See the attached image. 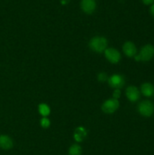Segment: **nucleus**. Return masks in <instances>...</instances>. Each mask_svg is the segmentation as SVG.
Listing matches in <instances>:
<instances>
[{"mask_svg": "<svg viewBox=\"0 0 154 155\" xmlns=\"http://www.w3.org/2000/svg\"><path fill=\"white\" fill-rule=\"evenodd\" d=\"M88 45L92 51L101 53L107 49V40L102 36H95L91 39Z\"/></svg>", "mask_w": 154, "mask_h": 155, "instance_id": "f257e3e1", "label": "nucleus"}, {"mask_svg": "<svg viewBox=\"0 0 154 155\" xmlns=\"http://www.w3.org/2000/svg\"><path fill=\"white\" fill-rule=\"evenodd\" d=\"M154 57V46L148 44L141 48L138 54L134 56L137 61H149Z\"/></svg>", "mask_w": 154, "mask_h": 155, "instance_id": "f03ea898", "label": "nucleus"}, {"mask_svg": "<svg viewBox=\"0 0 154 155\" xmlns=\"http://www.w3.org/2000/svg\"><path fill=\"white\" fill-rule=\"evenodd\" d=\"M137 110L140 115L149 117L154 113V104L149 101H143L138 104Z\"/></svg>", "mask_w": 154, "mask_h": 155, "instance_id": "7ed1b4c3", "label": "nucleus"}, {"mask_svg": "<svg viewBox=\"0 0 154 155\" xmlns=\"http://www.w3.org/2000/svg\"><path fill=\"white\" fill-rule=\"evenodd\" d=\"M119 106V102L118 99L116 98H110V99L107 100L102 104L103 111L106 114H113L116 111Z\"/></svg>", "mask_w": 154, "mask_h": 155, "instance_id": "20e7f679", "label": "nucleus"}, {"mask_svg": "<svg viewBox=\"0 0 154 155\" xmlns=\"http://www.w3.org/2000/svg\"><path fill=\"white\" fill-rule=\"evenodd\" d=\"M108 83L112 88L115 89H120L124 86L125 83V80L122 75L119 74H114L108 78Z\"/></svg>", "mask_w": 154, "mask_h": 155, "instance_id": "39448f33", "label": "nucleus"}, {"mask_svg": "<svg viewBox=\"0 0 154 155\" xmlns=\"http://www.w3.org/2000/svg\"><path fill=\"white\" fill-rule=\"evenodd\" d=\"M105 57L110 63L116 64L120 61L121 54L119 51L113 48H109L104 51Z\"/></svg>", "mask_w": 154, "mask_h": 155, "instance_id": "423d86ee", "label": "nucleus"}, {"mask_svg": "<svg viewBox=\"0 0 154 155\" xmlns=\"http://www.w3.org/2000/svg\"><path fill=\"white\" fill-rule=\"evenodd\" d=\"M126 96L130 101L135 102L140 98V91L135 86H130L126 89Z\"/></svg>", "mask_w": 154, "mask_h": 155, "instance_id": "0eeeda50", "label": "nucleus"}, {"mask_svg": "<svg viewBox=\"0 0 154 155\" xmlns=\"http://www.w3.org/2000/svg\"><path fill=\"white\" fill-rule=\"evenodd\" d=\"M81 8L85 13L91 14L96 8V2L95 0H82Z\"/></svg>", "mask_w": 154, "mask_h": 155, "instance_id": "6e6552de", "label": "nucleus"}, {"mask_svg": "<svg viewBox=\"0 0 154 155\" xmlns=\"http://www.w3.org/2000/svg\"><path fill=\"white\" fill-rule=\"evenodd\" d=\"M122 49H123V52L125 53V55H127L128 57H134L137 54V48H136L135 45L130 41L124 43Z\"/></svg>", "mask_w": 154, "mask_h": 155, "instance_id": "1a4fd4ad", "label": "nucleus"}, {"mask_svg": "<svg viewBox=\"0 0 154 155\" xmlns=\"http://www.w3.org/2000/svg\"><path fill=\"white\" fill-rule=\"evenodd\" d=\"M13 147V141L6 135L0 136V148L3 150H9Z\"/></svg>", "mask_w": 154, "mask_h": 155, "instance_id": "9d476101", "label": "nucleus"}, {"mask_svg": "<svg viewBox=\"0 0 154 155\" xmlns=\"http://www.w3.org/2000/svg\"><path fill=\"white\" fill-rule=\"evenodd\" d=\"M87 136V131L83 127H79L75 129V132H74L73 137L74 139L77 142H81L85 139Z\"/></svg>", "mask_w": 154, "mask_h": 155, "instance_id": "9b49d317", "label": "nucleus"}, {"mask_svg": "<svg viewBox=\"0 0 154 155\" xmlns=\"http://www.w3.org/2000/svg\"><path fill=\"white\" fill-rule=\"evenodd\" d=\"M140 91L146 97H152L154 95V86L149 83H143L140 87Z\"/></svg>", "mask_w": 154, "mask_h": 155, "instance_id": "f8f14e48", "label": "nucleus"}, {"mask_svg": "<svg viewBox=\"0 0 154 155\" xmlns=\"http://www.w3.org/2000/svg\"><path fill=\"white\" fill-rule=\"evenodd\" d=\"M82 150L80 145H77V144H74V145H71L70 148H69V155H82Z\"/></svg>", "mask_w": 154, "mask_h": 155, "instance_id": "ddd939ff", "label": "nucleus"}, {"mask_svg": "<svg viewBox=\"0 0 154 155\" xmlns=\"http://www.w3.org/2000/svg\"><path fill=\"white\" fill-rule=\"evenodd\" d=\"M39 112L44 117H46L50 114L51 110H50L49 106L47 105L46 104H40L39 105Z\"/></svg>", "mask_w": 154, "mask_h": 155, "instance_id": "4468645a", "label": "nucleus"}, {"mask_svg": "<svg viewBox=\"0 0 154 155\" xmlns=\"http://www.w3.org/2000/svg\"><path fill=\"white\" fill-rule=\"evenodd\" d=\"M41 126H42L43 128H48L51 125V122H50L49 119H48L47 117H43L41 120Z\"/></svg>", "mask_w": 154, "mask_h": 155, "instance_id": "2eb2a0df", "label": "nucleus"}, {"mask_svg": "<svg viewBox=\"0 0 154 155\" xmlns=\"http://www.w3.org/2000/svg\"><path fill=\"white\" fill-rule=\"evenodd\" d=\"M98 79L100 82L104 83V82H106L107 80H108V77H107L106 73H100L98 76Z\"/></svg>", "mask_w": 154, "mask_h": 155, "instance_id": "dca6fc26", "label": "nucleus"}, {"mask_svg": "<svg viewBox=\"0 0 154 155\" xmlns=\"http://www.w3.org/2000/svg\"><path fill=\"white\" fill-rule=\"evenodd\" d=\"M120 95H121V92L119 89H115L114 92H113V98H116V99H118V98L120 97Z\"/></svg>", "mask_w": 154, "mask_h": 155, "instance_id": "f3484780", "label": "nucleus"}, {"mask_svg": "<svg viewBox=\"0 0 154 155\" xmlns=\"http://www.w3.org/2000/svg\"><path fill=\"white\" fill-rule=\"evenodd\" d=\"M142 2H143V4L145 5H151L153 3L154 0H141Z\"/></svg>", "mask_w": 154, "mask_h": 155, "instance_id": "a211bd4d", "label": "nucleus"}, {"mask_svg": "<svg viewBox=\"0 0 154 155\" xmlns=\"http://www.w3.org/2000/svg\"><path fill=\"white\" fill-rule=\"evenodd\" d=\"M150 13L151 15H152V17L154 18V4L150 7Z\"/></svg>", "mask_w": 154, "mask_h": 155, "instance_id": "6ab92c4d", "label": "nucleus"}]
</instances>
